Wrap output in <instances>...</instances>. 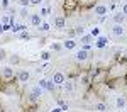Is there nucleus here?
<instances>
[{
	"mask_svg": "<svg viewBox=\"0 0 127 112\" xmlns=\"http://www.w3.org/2000/svg\"><path fill=\"white\" fill-rule=\"evenodd\" d=\"M42 93H44V90H42V88H41L39 85H37V87L31 88L29 97H31V100H37V99H41V97H42Z\"/></svg>",
	"mask_w": 127,
	"mask_h": 112,
	"instance_id": "f257e3e1",
	"label": "nucleus"
},
{
	"mask_svg": "<svg viewBox=\"0 0 127 112\" xmlns=\"http://www.w3.org/2000/svg\"><path fill=\"white\" fill-rule=\"evenodd\" d=\"M112 34H114L115 37H122V36L126 34L124 26H122V24H114V26H112Z\"/></svg>",
	"mask_w": 127,
	"mask_h": 112,
	"instance_id": "f03ea898",
	"label": "nucleus"
},
{
	"mask_svg": "<svg viewBox=\"0 0 127 112\" xmlns=\"http://www.w3.org/2000/svg\"><path fill=\"white\" fill-rule=\"evenodd\" d=\"M51 81H53L54 85H63V83L66 81V78H64V75H63L61 71H56V73L53 75V78H51Z\"/></svg>",
	"mask_w": 127,
	"mask_h": 112,
	"instance_id": "7ed1b4c3",
	"label": "nucleus"
},
{
	"mask_svg": "<svg viewBox=\"0 0 127 112\" xmlns=\"http://www.w3.org/2000/svg\"><path fill=\"white\" fill-rule=\"evenodd\" d=\"M31 78V73L27 70H20L19 73H17V80L20 81V83H27Z\"/></svg>",
	"mask_w": 127,
	"mask_h": 112,
	"instance_id": "20e7f679",
	"label": "nucleus"
},
{
	"mask_svg": "<svg viewBox=\"0 0 127 112\" xmlns=\"http://www.w3.org/2000/svg\"><path fill=\"white\" fill-rule=\"evenodd\" d=\"M2 76H3L5 80L14 78V68H12V66H3V68H2Z\"/></svg>",
	"mask_w": 127,
	"mask_h": 112,
	"instance_id": "39448f33",
	"label": "nucleus"
},
{
	"mask_svg": "<svg viewBox=\"0 0 127 112\" xmlns=\"http://www.w3.org/2000/svg\"><path fill=\"white\" fill-rule=\"evenodd\" d=\"M31 24H32V26H36V27H39L41 26V22H42V17H41L39 14H31Z\"/></svg>",
	"mask_w": 127,
	"mask_h": 112,
	"instance_id": "423d86ee",
	"label": "nucleus"
},
{
	"mask_svg": "<svg viewBox=\"0 0 127 112\" xmlns=\"http://www.w3.org/2000/svg\"><path fill=\"white\" fill-rule=\"evenodd\" d=\"M107 7L105 5H102V3H98V5H95V15H98V17H103L105 14H107Z\"/></svg>",
	"mask_w": 127,
	"mask_h": 112,
	"instance_id": "0eeeda50",
	"label": "nucleus"
},
{
	"mask_svg": "<svg viewBox=\"0 0 127 112\" xmlns=\"http://www.w3.org/2000/svg\"><path fill=\"white\" fill-rule=\"evenodd\" d=\"M75 58H76V61H87L88 60V51L78 49V51H76V54H75Z\"/></svg>",
	"mask_w": 127,
	"mask_h": 112,
	"instance_id": "6e6552de",
	"label": "nucleus"
},
{
	"mask_svg": "<svg viewBox=\"0 0 127 112\" xmlns=\"http://www.w3.org/2000/svg\"><path fill=\"white\" fill-rule=\"evenodd\" d=\"M112 19H114V22H115V24H124L126 15H124L122 12H117V14H114V15H112Z\"/></svg>",
	"mask_w": 127,
	"mask_h": 112,
	"instance_id": "1a4fd4ad",
	"label": "nucleus"
},
{
	"mask_svg": "<svg viewBox=\"0 0 127 112\" xmlns=\"http://www.w3.org/2000/svg\"><path fill=\"white\" fill-rule=\"evenodd\" d=\"M64 24H66L64 17H54V27H58V29H63V27H64Z\"/></svg>",
	"mask_w": 127,
	"mask_h": 112,
	"instance_id": "9d476101",
	"label": "nucleus"
},
{
	"mask_svg": "<svg viewBox=\"0 0 127 112\" xmlns=\"http://www.w3.org/2000/svg\"><path fill=\"white\" fill-rule=\"evenodd\" d=\"M63 48H64V49H73V48H76V41L66 39L64 42H63Z\"/></svg>",
	"mask_w": 127,
	"mask_h": 112,
	"instance_id": "9b49d317",
	"label": "nucleus"
},
{
	"mask_svg": "<svg viewBox=\"0 0 127 112\" xmlns=\"http://www.w3.org/2000/svg\"><path fill=\"white\" fill-rule=\"evenodd\" d=\"M115 107H117V109H124V107H126V99L120 97V95L115 97Z\"/></svg>",
	"mask_w": 127,
	"mask_h": 112,
	"instance_id": "f8f14e48",
	"label": "nucleus"
},
{
	"mask_svg": "<svg viewBox=\"0 0 127 112\" xmlns=\"http://www.w3.org/2000/svg\"><path fill=\"white\" fill-rule=\"evenodd\" d=\"M95 111L97 112H105L107 111V104H105V102H97V104H95Z\"/></svg>",
	"mask_w": 127,
	"mask_h": 112,
	"instance_id": "ddd939ff",
	"label": "nucleus"
},
{
	"mask_svg": "<svg viewBox=\"0 0 127 112\" xmlns=\"http://www.w3.org/2000/svg\"><path fill=\"white\" fill-rule=\"evenodd\" d=\"M107 42H108L107 37H103V36H102V37H98V39H97V48H100V49H102V48H105V46H107Z\"/></svg>",
	"mask_w": 127,
	"mask_h": 112,
	"instance_id": "4468645a",
	"label": "nucleus"
},
{
	"mask_svg": "<svg viewBox=\"0 0 127 112\" xmlns=\"http://www.w3.org/2000/svg\"><path fill=\"white\" fill-rule=\"evenodd\" d=\"M61 87H63V90H64V92H73V88H75L73 81H64Z\"/></svg>",
	"mask_w": 127,
	"mask_h": 112,
	"instance_id": "2eb2a0df",
	"label": "nucleus"
},
{
	"mask_svg": "<svg viewBox=\"0 0 127 112\" xmlns=\"http://www.w3.org/2000/svg\"><path fill=\"white\" fill-rule=\"evenodd\" d=\"M19 14H20V17H22V19H27V17H31V14H29V10H27V7H20Z\"/></svg>",
	"mask_w": 127,
	"mask_h": 112,
	"instance_id": "dca6fc26",
	"label": "nucleus"
},
{
	"mask_svg": "<svg viewBox=\"0 0 127 112\" xmlns=\"http://www.w3.org/2000/svg\"><path fill=\"white\" fill-rule=\"evenodd\" d=\"M39 29L42 31V32H48L49 29H51V24L49 22H41V26H39Z\"/></svg>",
	"mask_w": 127,
	"mask_h": 112,
	"instance_id": "f3484780",
	"label": "nucleus"
},
{
	"mask_svg": "<svg viewBox=\"0 0 127 112\" xmlns=\"http://www.w3.org/2000/svg\"><path fill=\"white\" fill-rule=\"evenodd\" d=\"M49 81H51V80H39L37 83H39V87L42 88V90H48V85H49Z\"/></svg>",
	"mask_w": 127,
	"mask_h": 112,
	"instance_id": "a211bd4d",
	"label": "nucleus"
},
{
	"mask_svg": "<svg viewBox=\"0 0 127 112\" xmlns=\"http://www.w3.org/2000/svg\"><path fill=\"white\" fill-rule=\"evenodd\" d=\"M81 42L90 44V42H92V36H90V34H83V36H81Z\"/></svg>",
	"mask_w": 127,
	"mask_h": 112,
	"instance_id": "6ab92c4d",
	"label": "nucleus"
},
{
	"mask_svg": "<svg viewBox=\"0 0 127 112\" xmlns=\"http://www.w3.org/2000/svg\"><path fill=\"white\" fill-rule=\"evenodd\" d=\"M51 49H53V51H61V49H63V44H59V42H53V44H51Z\"/></svg>",
	"mask_w": 127,
	"mask_h": 112,
	"instance_id": "aec40b11",
	"label": "nucleus"
},
{
	"mask_svg": "<svg viewBox=\"0 0 127 112\" xmlns=\"http://www.w3.org/2000/svg\"><path fill=\"white\" fill-rule=\"evenodd\" d=\"M75 32H76V36H80V37H81V36L85 34V29H83L81 26H76V27H75Z\"/></svg>",
	"mask_w": 127,
	"mask_h": 112,
	"instance_id": "412c9836",
	"label": "nucleus"
},
{
	"mask_svg": "<svg viewBox=\"0 0 127 112\" xmlns=\"http://www.w3.org/2000/svg\"><path fill=\"white\" fill-rule=\"evenodd\" d=\"M49 58H51V53H49V51H42V53H41V60L48 61Z\"/></svg>",
	"mask_w": 127,
	"mask_h": 112,
	"instance_id": "4be33fe9",
	"label": "nucleus"
},
{
	"mask_svg": "<svg viewBox=\"0 0 127 112\" xmlns=\"http://www.w3.org/2000/svg\"><path fill=\"white\" fill-rule=\"evenodd\" d=\"M19 56H17V54H14V56H12V58H10V65H17V63H19Z\"/></svg>",
	"mask_w": 127,
	"mask_h": 112,
	"instance_id": "5701e85b",
	"label": "nucleus"
},
{
	"mask_svg": "<svg viewBox=\"0 0 127 112\" xmlns=\"http://www.w3.org/2000/svg\"><path fill=\"white\" fill-rule=\"evenodd\" d=\"M0 5H2V9H9L10 0H2V2H0Z\"/></svg>",
	"mask_w": 127,
	"mask_h": 112,
	"instance_id": "b1692460",
	"label": "nucleus"
},
{
	"mask_svg": "<svg viewBox=\"0 0 127 112\" xmlns=\"http://www.w3.org/2000/svg\"><path fill=\"white\" fill-rule=\"evenodd\" d=\"M19 37H20V39H29L31 36H29V32H26V31H24V32H20V34H19Z\"/></svg>",
	"mask_w": 127,
	"mask_h": 112,
	"instance_id": "393cba45",
	"label": "nucleus"
},
{
	"mask_svg": "<svg viewBox=\"0 0 127 112\" xmlns=\"http://www.w3.org/2000/svg\"><path fill=\"white\" fill-rule=\"evenodd\" d=\"M58 104H59V107H61V111H63V112H64V111H68V105H66L64 102H61V100H59Z\"/></svg>",
	"mask_w": 127,
	"mask_h": 112,
	"instance_id": "a878e982",
	"label": "nucleus"
},
{
	"mask_svg": "<svg viewBox=\"0 0 127 112\" xmlns=\"http://www.w3.org/2000/svg\"><path fill=\"white\" fill-rule=\"evenodd\" d=\"M19 3H20V7H29V0H19Z\"/></svg>",
	"mask_w": 127,
	"mask_h": 112,
	"instance_id": "bb28decb",
	"label": "nucleus"
},
{
	"mask_svg": "<svg viewBox=\"0 0 127 112\" xmlns=\"http://www.w3.org/2000/svg\"><path fill=\"white\" fill-rule=\"evenodd\" d=\"M5 54H7V53H5V49H3V48H0V61H2V60H5V58H7Z\"/></svg>",
	"mask_w": 127,
	"mask_h": 112,
	"instance_id": "cd10ccee",
	"label": "nucleus"
},
{
	"mask_svg": "<svg viewBox=\"0 0 127 112\" xmlns=\"http://www.w3.org/2000/svg\"><path fill=\"white\" fill-rule=\"evenodd\" d=\"M48 12H49V10L46 9V7H42V9H41V12H39V15H41V17H44V15H48Z\"/></svg>",
	"mask_w": 127,
	"mask_h": 112,
	"instance_id": "c85d7f7f",
	"label": "nucleus"
},
{
	"mask_svg": "<svg viewBox=\"0 0 127 112\" xmlns=\"http://www.w3.org/2000/svg\"><path fill=\"white\" fill-rule=\"evenodd\" d=\"M29 2L32 5H41V3H42V0H29Z\"/></svg>",
	"mask_w": 127,
	"mask_h": 112,
	"instance_id": "c756f323",
	"label": "nucleus"
},
{
	"mask_svg": "<svg viewBox=\"0 0 127 112\" xmlns=\"http://www.w3.org/2000/svg\"><path fill=\"white\" fill-rule=\"evenodd\" d=\"M68 36H69V37H75V36H76L75 29H69V31H68Z\"/></svg>",
	"mask_w": 127,
	"mask_h": 112,
	"instance_id": "7c9ffc66",
	"label": "nucleus"
},
{
	"mask_svg": "<svg viewBox=\"0 0 127 112\" xmlns=\"http://www.w3.org/2000/svg\"><path fill=\"white\" fill-rule=\"evenodd\" d=\"M90 36H92V37H95V36H98V29H97V27H95V29H93L92 32H90Z\"/></svg>",
	"mask_w": 127,
	"mask_h": 112,
	"instance_id": "2f4dec72",
	"label": "nucleus"
},
{
	"mask_svg": "<svg viewBox=\"0 0 127 112\" xmlns=\"http://www.w3.org/2000/svg\"><path fill=\"white\" fill-rule=\"evenodd\" d=\"M2 22H3V24H10V17H7V15H5V17L2 19ZM10 26H12V24H10Z\"/></svg>",
	"mask_w": 127,
	"mask_h": 112,
	"instance_id": "473e14b6",
	"label": "nucleus"
},
{
	"mask_svg": "<svg viewBox=\"0 0 127 112\" xmlns=\"http://www.w3.org/2000/svg\"><path fill=\"white\" fill-rule=\"evenodd\" d=\"M122 14H124V15H127V2L122 5Z\"/></svg>",
	"mask_w": 127,
	"mask_h": 112,
	"instance_id": "72a5a7b5",
	"label": "nucleus"
},
{
	"mask_svg": "<svg viewBox=\"0 0 127 112\" xmlns=\"http://www.w3.org/2000/svg\"><path fill=\"white\" fill-rule=\"evenodd\" d=\"M51 112H63V111H61V107H54V109H53Z\"/></svg>",
	"mask_w": 127,
	"mask_h": 112,
	"instance_id": "f704fd0d",
	"label": "nucleus"
},
{
	"mask_svg": "<svg viewBox=\"0 0 127 112\" xmlns=\"http://www.w3.org/2000/svg\"><path fill=\"white\" fill-rule=\"evenodd\" d=\"M2 31H3V29H2V24H0V34H2Z\"/></svg>",
	"mask_w": 127,
	"mask_h": 112,
	"instance_id": "c9c22d12",
	"label": "nucleus"
}]
</instances>
